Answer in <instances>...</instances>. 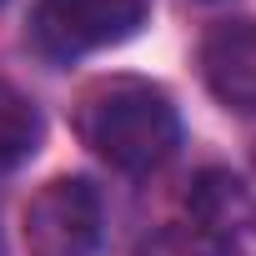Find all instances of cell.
Returning a JSON list of instances; mask_svg holds the SVG:
<instances>
[{
	"mask_svg": "<svg viewBox=\"0 0 256 256\" xmlns=\"http://www.w3.org/2000/svg\"><path fill=\"white\" fill-rule=\"evenodd\" d=\"M76 136L126 176L166 166L181 146V110L146 76H96L76 100Z\"/></svg>",
	"mask_w": 256,
	"mask_h": 256,
	"instance_id": "6da1fadb",
	"label": "cell"
},
{
	"mask_svg": "<svg viewBox=\"0 0 256 256\" xmlns=\"http://www.w3.org/2000/svg\"><path fill=\"white\" fill-rule=\"evenodd\" d=\"M136 256H236V251H231V241H221L201 226H161L136 246Z\"/></svg>",
	"mask_w": 256,
	"mask_h": 256,
	"instance_id": "52a82bcc",
	"label": "cell"
},
{
	"mask_svg": "<svg viewBox=\"0 0 256 256\" xmlns=\"http://www.w3.org/2000/svg\"><path fill=\"white\" fill-rule=\"evenodd\" d=\"M40 136H46L40 106L10 80H0V171H16L20 161H30L40 151Z\"/></svg>",
	"mask_w": 256,
	"mask_h": 256,
	"instance_id": "8992f818",
	"label": "cell"
},
{
	"mask_svg": "<svg viewBox=\"0 0 256 256\" xmlns=\"http://www.w3.org/2000/svg\"><path fill=\"white\" fill-rule=\"evenodd\" d=\"M146 20L151 0H40L30 30L50 60H80L131 40Z\"/></svg>",
	"mask_w": 256,
	"mask_h": 256,
	"instance_id": "3957f363",
	"label": "cell"
},
{
	"mask_svg": "<svg viewBox=\"0 0 256 256\" xmlns=\"http://www.w3.org/2000/svg\"><path fill=\"white\" fill-rule=\"evenodd\" d=\"M191 226H201V231H211L221 241L251 231L256 226V196H251V186L241 176L221 171V166L201 171L191 181Z\"/></svg>",
	"mask_w": 256,
	"mask_h": 256,
	"instance_id": "5b68a950",
	"label": "cell"
},
{
	"mask_svg": "<svg viewBox=\"0 0 256 256\" xmlns=\"http://www.w3.org/2000/svg\"><path fill=\"white\" fill-rule=\"evenodd\" d=\"M106 231L100 191L86 176H50L20 211L26 256H96Z\"/></svg>",
	"mask_w": 256,
	"mask_h": 256,
	"instance_id": "7a4b0ae2",
	"label": "cell"
},
{
	"mask_svg": "<svg viewBox=\"0 0 256 256\" xmlns=\"http://www.w3.org/2000/svg\"><path fill=\"white\" fill-rule=\"evenodd\" d=\"M201 80L206 90L236 110V116H256V20L236 16V20H216L201 36Z\"/></svg>",
	"mask_w": 256,
	"mask_h": 256,
	"instance_id": "277c9868",
	"label": "cell"
},
{
	"mask_svg": "<svg viewBox=\"0 0 256 256\" xmlns=\"http://www.w3.org/2000/svg\"><path fill=\"white\" fill-rule=\"evenodd\" d=\"M0 256H6V236H0Z\"/></svg>",
	"mask_w": 256,
	"mask_h": 256,
	"instance_id": "ba28073f",
	"label": "cell"
}]
</instances>
